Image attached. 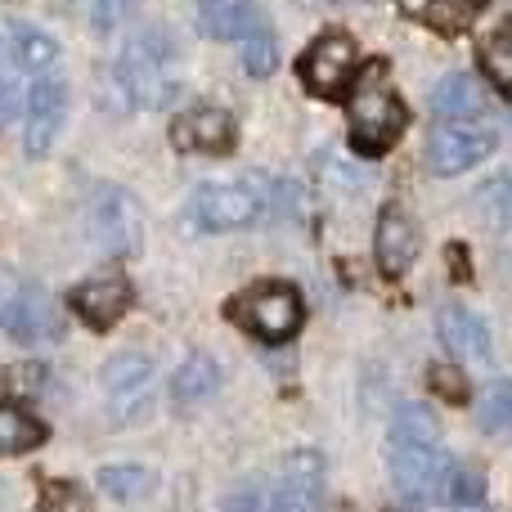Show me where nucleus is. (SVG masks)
<instances>
[{"label":"nucleus","mask_w":512,"mask_h":512,"mask_svg":"<svg viewBox=\"0 0 512 512\" xmlns=\"http://www.w3.org/2000/svg\"><path fill=\"white\" fill-rule=\"evenodd\" d=\"M454 463L441 450V423L427 405H400L396 432H391V477L409 504H427L445 495V477Z\"/></svg>","instance_id":"f257e3e1"},{"label":"nucleus","mask_w":512,"mask_h":512,"mask_svg":"<svg viewBox=\"0 0 512 512\" xmlns=\"http://www.w3.org/2000/svg\"><path fill=\"white\" fill-rule=\"evenodd\" d=\"M117 86L131 95L135 108H167L180 90L176 45L162 27H144L117 54Z\"/></svg>","instance_id":"f03ea898"},{"label":"nucleus","mask_w":512,"mask_h":512,"mask_svg":"<svg viewBox=\"0 0 512 512\" xmlns=\"http://www.w3.org/2000/svg\"><path fill=\"white\" fill-rule=\"evenodd\" d=\"M405 131V104L387 86V63H369L351 95V144L364 158H378Z\"/></svg>","instance_id":"7ed1b4c3"},{"label":"nucleus","mask_w":512,"mask_h":512,"mask_svg":"<svg viewBox=\"0 0 512 512\" xmlns=\"http://www.w3.org/2000/svg\"><path fill=\"white\" fill-rule=\"evenodd\" d=\"M265 194L252 180H230V185H203L189 198V221L198 230H243V225L261 221Z\"/></svg>","instance_id":"20e7f679"},{"label":"nucleus","mask_w":512,"mask_h":512,"mask_svg":"<svg viewBox=\"0 0 512 512\" xmlns=\"http://www.w3.org/2000/svg\"><path fill=\"white\" fill-rule=\"evenodd\" d=\"M234 310L265 342H283V337H292L301 328V297L288 283H261V288L243 292Z\"/></svg>","instance_id":"39448f33"},{"label":"nucleus","mask_w":512,"mask_h":512,"mask_svg":"<svg viewBox=\"0 0 512 512\" xmlns=\"http://www.w3.org/2000/svg\"><path fill=\"white\" fill-rule=\"evenodd\" d=\"M355 63H360V50H355V41L346 32H328L319 36L315 45H310L306 54H301V81L310 86V95H342L346 86H351L355 77Z\"/></svg>","instance_id":"423d86ee"},{"label":"nucleus","mask_w":512,"mask_h":512,"mask_svg":"<svg viewBox=\"0 0 512 512\" xmlns=\"http://www.w3.org/2000/svg\"><path fill=\"white\" fill-rule=\"evenodd\" d=\"M490 149H495V131L490 126L450 122L427 135V167L436 176H459V171L477 167L481 158H490Z\"/></svg>","instance_id":"0eeeda50"},{"label":"nucleus","mask_w":512,"mask_h":512,"mask_svg":"<svg viewBox=\"0 0 512 512\" xmlns=\"http://www.w3.org/2000/svg\"><path fill=\"white\" fill-rule=\"evenodd\" d=\"M68 117V86L59 77H36L27 90V117H23V144L32 158L50 153V144L59 140V126Z\"/></svg>","instance_id":"6e6552de"},{"label":"nucleus","mask_w":512,"mask_h":512,"mask_svg":"<svg viewBox=\"0 0 512 512\" xmlns=\"http://www.w3.org/2000/svg\"><path fill=\"white\" fill-rule=\"evenodd\" d=\"M0 319H5V333L14 337V342H50V337L63 333L59 306H54L41 288H18L14 283L9 297H5Z\"/></svg>","instance_id":"1a4fd4ad"},{"label":"nucleus","mask_w":512,"mask_h":512,"mask_svg":"<svg viewBox=\"0 0 512 512\" xmlns=\"http://www.w3.org/2000/svg\"><path fill=\"white\" fill-rule=\"evenodd\" d=\"M104 396H108V405H113V414L117 418H131L135 409L149 400V387H153V364L144 360L140 351H122V355H113V360L104 364Z\"/></svg>","instance_id":"9d476101"},{"label":"nucleus","mask_w":512,"mask_h":512,"mask_svg":"<svg viewBox=\"0 0 512 512\" xmlns=\"http://www.w3.org/2000/svg\"><path fill=\"white\" fill-rule=\"evenodd\" d=\"M171 140L180 153H230L234 149V117L225 108H189L176 126Z\"/></svg>","instance_id":"9b49d317"},{"label":"nucleus","mask_w":512,"mask_h":512,"mask_svg":"<svg viewBox=\"0 0 512 512\" xmlns=\"http://www.w3.org/2000/svg\"><path fill=\"white\" fill-rule=\"evenodd\" d=\"M72 306H77V315L86 319V324L108 328L126 315V306H131V283H126L117 270H104L72 292Z\"/></svg>","instance_id":"f8f14e48"},{"label":"nucleus","mask_w":512,"mask_h":512,"mask_svg":"<svg viewBox=\"0 0 512 512\" xmlns=\"http://www.w3.org/2000/svg\"><path fill=\"white\" fill-rule=\"evenodd\" d=\"M373 252H378V265L382 274H405L409 265H414L418 256V225L409 221L400 207H387V212L378 216V239H373Z\"/></svg>","instance_id":"ddd939ff"},{"label":"nucleus","mask_w":512,"mask_h":512,"mask_svg":"<svg viewBox=\"0 0 512 512\" xmlns=\"http://www.w3.org/2000/svg\"><path fill=\"white\" fill-rule=\"evenodd\" d=\"M90 225H95L99 248L108 252H126L135 248V207L122 189H104L95 198V212H90Z\"/></svg>","instance_id":"4468645a"},{"label":"nucleus","mask_w":512,"mask_h":512,"mask_svg":"<svg viewBox=\"0 0 512 512\" xmlns=\"http://www.w3.org/2000/svg\"><path fill=\"white\" fill-rule=\"evenodd\" d=\"M198 27L216 41H248L261 27L256 0H198Z\"/></svg>","instance_id":"2eb2a0df"},{"label":"nucleus","mask_w":512,"mask_h":512,"mask_svg":"<svg viewBox=\"0 0 512 512\" xmlns=\"http://www.w3.org/2000/svg\"><path fill=\"white\" fill-rule=\"evenodd\" d=\"M5 54H9V68L27 72V77H41L59 59L54 41L45 32H36L32 23H5Z\"/></svg>","instance_id":"dca6fc26"},{"label":"nucleus","mask_w":512,"mask_h":512,"mask_svg":"<svg viewBox=\"0 0 512 512\" xmlns=\"http://www.w3.org/2000/svg\"><path fill=\"white\" fill-rule=\"evenodd\" d=\"M432 113L450 117V122H472V117L486 113V90H481V81L468 77V72H450V77L432 90Z\"/></svg>","instance_id":"f3484780"},{"label":"nucleus","mask_w":512,"mask_h":512,"mask_svg":"<svg viewBox=\"0 0 512 512\" xmlns=\"http://www.w3.org/2000/svg\"><path fill=\"white\" fill-rule=\"evenodd\" d=\"M436 328H441V342L450 346L454 355H472V360L490 355V328L481 324V315H472L468 306H445Z\"/></svg>","instance_id":"a211bd4d"},{"label":"nucleus","mask_w":512,"mask_h":512,"mask_svg":"<svg viewBox=\"0 0 512 512\" xmlns=\"http://www.w3.org/2000/svg\"><path fill=\"white\" fill-rule=\"evenodd\" d=\"M400 5L414 18L432 23L436 32H463V27H472V18L481 14L486 0H400Z\"/></svg>","instance_id":"6ab92c4d"},{"label":"nucleus","mask_w":512,"mask_h":512,"mask_svg":"<svg viewBox=\"0 0 512 512\" xmlns=\"http://www.w3.org/2000/svg\"><path fill=\"white\" fill-rule=\"evenodd\" d=\"M216 387H221V364L203 351L189 355V360L176 369V382H171V391H176L180 405H198V400H207Z\"/></svg>","instance_id":"aec40b11"},{"label":"nucleus","mask_w":512,"mask_h":512,"mask_svg":"<svg viewBox=\"0 0 512 512\" xmlns=\"http://www.w3.org/2000/svg\"><path fill=\"white\" fill-rule=\"evenodd\" d=\"M45 441V423L36 414H27L18 400H9V405H0V450L14 459V454L23 450H36V445Z\"/></svg>","instance_id":"412c9836"},{"label":"nucleus","mask_w":512,"mask_h":512,"mask_svg":"<svg viewBox=\"0 0 512 512\" xmlns=\"http://www.w3.org/2000/svg\"><path fill=\"white\" fill-rule=\"evenodd\" d=\"M99 490L113 495V499H122V504H131V499H144L153 490V472L149 468H131V463H117V468L99 472Z\"/></svg>","instance_id":"4be33fe9"},{"label":"nucleus","mask_w":512,"mask_h":512,"mask_svg":"<svg viewBox=\"0 0 512 512\" xmlns=\"http://www.w3.org/2000/svg\"><path fill=\"white\" fill-rule=\"evenodd\" d=\"M481 68H486V77L495 81L499 90L512 95V18L504 27H495V36L486 41V50H481Z\"/></svg>","instance_id":"5701e85b"},{"label":"nucleus","mask_w":512,"mask_h":512,"mask_svg":"<svg viewBox=\"0 0 512 512\" xmlns=\"http://www.w3.org/2000/svg\"><path fill=\"white\" fill-rule=\"evenodd\" d=\"M243 68H248L252 77H270V72L279 68V41H274V32L265 23L243 41Z\"/></svg>","instance_id":"b1692460"},{"label":"nucleus","mask_w":512,"mask_h":512,"mask_svg":"<svg viewBox=\"0 0 512 512\" xmlns=\"http://www.w3.org/2000/svg\"><path fill=\"white\" fill-rule=\"evenodd\" d=\"M445 495H450V504H459V508H477L481 495H486V477H481V468H468V463L450 468V477H445Z\"/></svg>","instance_id":"393cba45"},{"label":"nucleus","mask_w":512,"mask_h":512,"mask_svg":"<svg viewBox=\"0 0 512 512\" xmlns=\"http://www.w3.org/2000/svg\"><path fill=\"white\" fill-rule=\"evenodd\" d=\"M225 512H283V508H279V495H274V481L261 477V481H252V486L234 490Z\"/></svg>","instance_id":"a878e982"},{"label":"nucleus","mask_w":512,"mask_h":512,"mask_svg":"<svg viewBox=\"0 0 512 512\" xmlns=\"http://www.w3.org/2000/svg\"><path fill=\"white\" fill-rule=\"evenodd\" d=\"M481 427L486 432H512V382H495L481 400Z\"/></svg>","instance_id":"bb28decb"},{"label":"nucleus","mask_w":512,"mask_h":512,"mask_svg":"<svg viewBox=\"0 0 512 512\" xmlns=\"http://www.w3.org/2000/svg\"><path fill=\"white\" fill-rule=\"evenodd\" d=\"M481 207L495 225H512V176H499L481 189Z\"/></svg>","instance_id":"cd10ccee"},{"label":"nucleus","mask_w":512,"mask_h":512,"mask_svg":"<svg viewBox=\"0 0 512 512\" xmlns=\"http://www.w3.org/2000/svg\"><path fill=\"white\" fill-rule=\"evenodd\" d=\"M432 387L441 391L445 400H454V405H463V400H468V382L459 378V369H445V364H436V369H432Z\"/></svg>","instance_id":"c85d7f7f"},{"label":"nucleus","mask_w":512,"mask_h":512,"mask_svg":"<svg viewBox=\"0 0 512 512\" xmlns=\"http://www.w3.org/2000/svg\"><path fill=\"white\" fill-rule=\"evenodd\" d=\"M131 0H95V27H117Z\"/></svg>","instance_id":"c756f323"},{"label":"nucleus","mask_w":512,"mask_h":512,"mask_svg":"<svg viewBox=\"0 0 512 512\" xmlns=\"http://www.w3.org/2000/svg\"><path fill=\"white\" fill-rule=\"evenodd\" d=\"M337 512H351V508H337Z\"/></svg>","instance_id":"7c9ffc66"},{"label":"nucleus","mask_w":512,"mask_h":512,"mask_svg":"<svg viewBox=\"0 0 512 512\" xmlns=\"http://www.w3.org/2000/svg\"><path fill=\"white\" fill-rule=\"evenodd\" d=\"M472 512H477V508H472Z\"/></svg>","instance_id":"2f4dec72"}]
</instances>
